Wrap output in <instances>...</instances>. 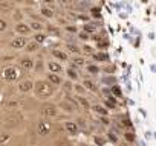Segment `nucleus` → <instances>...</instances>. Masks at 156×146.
Masks as SVG:
<instances>
[{
    "label": "nucleus",
    "instance_id": "obj_1",
    "mask_svg": "<svg viewBox=\"0 0 156 146\" xmlns=\"http://www.w3.org/2000/svg\"><path fill=\"white\" fill-rule=\"evenodd\" d=\"M54 93H55V87L49 81H46V79H37V81H34V95H35V98H38L41 101H46Z\"/></svg>",
    "mask_w": 156,
    "mask_h": 146
},
{
    "label": "nucleus",
    "instance_id": "obj_2",
    "mask_svg": "<svg viewBox=\"0 0 156 146\" xmlns=\"http://www.w3.org/2000/svg\"><path fill=\"white\" fill-rule=\"evenodd\" d=\"M23 120H25V119H23L22 113H19V111H11V113L5 114L2 119H0V122H2V126L6 128L9 132H11V129L19 128V126L23 123Z\"/></svg>",
    "mask_w": 156,
    "mask_h": 146
},
{
    "label": "nucleus",
    "instance_id": "obj_3",
    "mask_svg": "<svg viewBox=\"0 0 156 146\" xmlns=\"http://www.w3.org/2000/svg\"><path fill=\"white\" fill-rule=\"evenodd\" d=\"M0 75H2V79L6 81L8 84H12V82H17L19 78H20V70L16 67V65H6L2 68L0 71Z\"/></svg>",
    "mask_w": 156,
    "mask_h": 146
},
{
    "label": "nucleus",
    "instance_id": "obj_4",
    "mask_svg": "<svg viewBox=\"0 0 156 146\" xmlns=\"http://www.w3.org/2000/svg\"><path fill=\"white\" fill-rule=\"evenodd\" d=\"M40 110H41V114L44 116V119H54L60 113V108L55 104H43Z\"/></svg>",
    "mask_w": 156,
    "mask_h": 146
},
{
    "label": "nucleus",
    "instance_id": "obj_5",
    "mask_svg": "<svg viewBox=\"0 0 156 146\" xmlns=\"http://www.w3.org/2000/svg\"><path fill=\"white\" fill-rule=\"evenodd\" d=\"M52 131V123L48 120V119H40L37 122V134L41 135V137H46L49 135Z\"/></svg>",
    "mask_w": 156,
    "mask_h": 146
},
{
    "label": "nucleus",
    "instance_id": "obj_6",
    "mask_svg": "<svg viewBox=\"0 0 156 146\" xmlns=\"http://www.w3.org/2000/svg\"><path fill=\"white\" fill-rule=\"evenodd\" d=\"M29 41H28V38L26 37H20V35H17V37H14L11 41H9V47L11 49H14V50H25V47H26V44H28Z\"/></svg>",
    "mask_w": 156,
    "mask_h": 146
},
{
    "label": "nucleus",
    "instance_id": "obj_7",
    "mask_svg": "<svg viewBox=\"0 0 156 146\" xmlns=\"http://www.w3.org/2000/svg\"><path fill=\"white\" fill-rule=\"evenodd\" d=\"M19 64H20V67H22L23 70L31 71V70H34V67H35V59H34L32 56H29V55H25V56H22V58L19 59Z\"/></svg>",
    "mask_w": 156,
    "mask_h": 146
},
{
    "label": "nucleus",
    "instance_id": "obj_8",
    "mask_svg": "<svg viewBox=\"0 0 156 146\" xmlns=\"http://www.w3.org/2000/svg\"><path fill=\"white\" fill-rule=\"evenodd\" d=\"M17 90L23 95H28L34 90V81L32 79H25V81H20L17 84Z\"/></svg>",
    "mask_w": 156,
    "mask_h": 146
},
{
    "label": "nucleus",
    "instance_id": "obj_9",
    "mask_svg": "<svg viewBox=\"0 0 156 146\" xmlns=\"http://www.w3.org/2000/svg\"><path fill=\"white\" fill-rule=\"evenodd\" d=\"M14 31H16L17 35H20V37H26V35H29V34L32 32L31 28H29V25H28V23H23V22H17Z\"/></svg>",
    "mask_w": 156,
    "mask_h": 146
},
{
    "label": "nucleus",
    "instance_id": "obj_10",
    "mask_svg": "<svg viewBox=\"0 0 156 146\" xmlns=\"http://www.w3.org/2000/svg\"><path fill=\"white\" fill-rule=\"evenodd\" d=\"M46 67H48V70H49V73H57V75H60V73H63V65L58 62V61H55V59H49L48 62H46Z\"/></svg>",
    "mask_w": 156,
    "mask_h": 146
},
{
    "label": "nucleus",
    "instance_id": "obj_11",
    "mask_svg": "<svg viewBox=\"0 0 156 146\" xmlns=\"http://www.w3.org/2000/svg\"><path fill=\"white\" fill-rule=\"evenodd\" d=\"M64 129L69 135H78V131H80V128H78V125L72 120H67L64 122Z\"/></svg>",
    "mask_w": 156,
    "mask_h": 146
},
{
    "label": "nucleus",
    "instance_id": "obj_12",
    "mask_svg": "<svg viewBox=\"0 0 156 146\" xmlns=\"http://www.w3.org/2000/svg\"><path fill=\"white\" fill-rule=\"evenodd\" d=\"M46 81H49L54 87L57 85H61L63 84V78L60 76V75H57V73H48V75H46Z\"/></svg>",
    "mask_w": 156,
    "mask_h": 146
},
{
    "label": "nucleus",
    "instance_id": "obj_13",
    "mask_svg": "<svg viewBox=\"0 0 156 146\" xmlns=\"http://www.w3.org/2000/svg\"><path fill=\"white\" fill-rule=\"evenodd\" d=\"M16 8V3L12 0H0V11L2 12H8V11H12Z\"/></svg>",
    "mask_w": 156,
    "mask_h": 146
},
{
    "label": "nucleus",
    "instance_id": "obj_14",
    "mask_svg": "<svg viewBox=\"0 0 156 146\" xmlns=\"http://www.w3.org/2000/svg\"><path fill=\"white\" fill-rule=\"evenodd\" d=\"M52 55H54V58H57V61L60 62H64V61H67L69 59V55L67 53H64L63 50H58V49H52Z\"/></svg>",
    "mask_w": 156,
    "mask_h": 146
},
{
    "label": "nucleus",
    "instance_id": "obj_15",
    "mask_svg": "<svg viewBox=\"0 0 156 146\" xmlns=\"http://www.w3.org/2000/svg\"><path fill=\"white\" fill-rule=\"evenodd\" d=\"M12 138V134L9 131H2L0 132V146H3V144H8Z\"/></svg>",
    "mask_w": 156,
    "mask_h": 146
},
{
    "label": "nucleus",
    "instance_id": "obj_16",
    "mask_svg": "<svg viewBox=\"0 0 156 146\" xmlns=\"http://www.w3.org/2000/svg\"><path fill=\"white\" fill-rule=\"evenodd\" d=\"M38 49H40V44H37V43L32 40V41H29V43L26 44V47H25V52H26V53H35Z\"/></svg>",
    "mask_w": 156,
    "mask_h": 146
},
{
    "label": "nucleus",
    "instance_id": "obj_17",
    "mask_svg": "<svg viewBox=\"0 0 156 146\" xmlns=\"http://www.w3.org/2000/svg\"><path fill=\"white\" fill-rule=\"evenodd\" d=\"M46 40H48V34H44V32H38V34L34 35V41L37 44H43Z\"/></svg>",
    "mask_w": 156,
    "mask_h": 146
},
{
    "label": "nucleus",
    "instance_id": "obj_18",
    "mask_svg": "<svg viewBox=\"0 0 156 146\" xmlns=\"http://www.w3.org/2000/svg\"><path fill=\"white\" fill-rule=\"evenodd\" d=\"M29 28H31V31H35L38 34V32H43L44 25H41L40 22H32V23H29Z\"/></svg>",
    "mask_w": 156,
    "mask_h": 146
},
{
    "label": "nucleus",
    "instance_id": "obj_19",
    "mask_svg": "<svg viewBox=\"0 0 156 146\" xmlns=\"http://www.w3.org/2000/svg\"><path fill=\"white\" fill-rule=\"evenodd\" d=\"M92 110H94L95 113H98V114H101V116H107V114H109V111H107V108H104L103 105H94V107H92Z\"/></svg>",
    "mask_w": 156,
    "mask_h": 146
},
{
    "label": "nucleus",
    "instance_id": "obj_20",
    "mask_svg": "<svg viewBox=\"0 0 156 146\" xmlns=\"http://www.w3.org/2000/svg\"><path fill=\"white\" fill-rule=\"evenodd\" d=\"M41 15H43V17H46V18H54V15H55V14H54V11H52L51 8L43 6V8H41Z\"/></svg>",
    "mask_w": 156,
    "mask_h": 146
},
{
    "label": "nucleus",
    "instance_id": "obj_21",
    "mask_svg": "<svg viewBox=\"0 0 156 146\" xmlns=\"http://www.w3.org/2000/svg\"><path fill=\"white\" fill-rule=\"evenodd\" d=\"M6 29H8V22L0 17V32H5Z\"/></svg>",
    "mask_w": 156,
    "mask_h": 146
},
{
    "label": "nucleus",
    "instance_id": "obj_22",
    "mask_svg": "<svg viewBox=\"0 0 156 146\" xmlns=\"http://www.w3.org/2000/svg\"><path fill=\"white\" fill-rule=\"evenodd\" d=\"M3 104H6V98L3 95H0V105H3Z\"/></svg>",
    "mask_w": 156,
    "mask_h": 146
},
{
    "label": "nucleus",
    "instance_id": "obj_23",
    "mask_svg": "<svg viewBox=\"0 0 156 146\" xmlns=\"http://www.w3.org/2000/svg\"><path fill=\"white\" fill-rule=\"evenodd\" d=\"M2 88H3V84H2V81H0V91H2Z\"/></svg>",
    "mask_w": 156,
    "mask_h": 146
},
{
    "label": "nucleus",
    "instance_id": "obj_24",
    "mask_svg": "<svg viewBox=\"0 0 156 146\" xmlns=\"http://www.w3.org/2000/svg\"><path fill=\"white\" fill-rule=\"evenodd\" d=\"M0 119H2V116H0Z\"/></svg>",
    "mask_w": 156,
    "mask_h": 146
}]
</instances>
